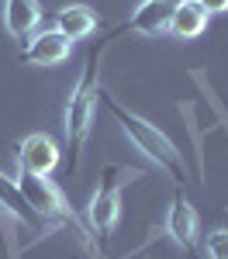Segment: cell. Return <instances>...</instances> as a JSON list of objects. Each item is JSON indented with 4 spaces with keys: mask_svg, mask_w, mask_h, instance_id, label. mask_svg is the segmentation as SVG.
Returning a JSON list of instances; mask_svg holds the SVG:
<instances>
[{
    "mask_svg": "<svg viewBox=\"0 0 228 259\" xmlns=\"http://www.w3.org/2000/svg\"><path fill=\"white\" fill-rule=\"evenodd\" d=\"M101 28V18L90 4H66L56 11V31L69 41H83L90 38L94 31Z\"/></svg>",
    "mask_w": 228,
    "mask_h": 259,
    "instance_id": "cell-9",
    "label": "cell"
},
{
    "mask_svg": "<svg viewBox=\"0 0 228 259\" xmlns=\"http://www.w3.org/2000/svg\"><path fill=\"white\" fill-rule=\"evenodd\" d=\"M207 21H211V14H207L197 0H184V4L173 11L166 31H169L173 38H180V41H190V38H197V35H204Z\"/></svg>",
    "mask_w": 228,
    "mask_h": 259,
    "instance_id": "cell-11",
    "label": "cell"
},
{
    "mask_svg": "<svg viewBox=\"0 0 228 259\" xmlns=\"http://www.w3.org/2000/svg\"><path fill=\"white\" fill-rule=\"evenodd\" d=\"M18 159H21V173L31 177H52L62 162V149L59 142L45 132H31L28 139L18 145Z\"/></svg>",
    "mask_w": 228,
    "mask_h": 259,
    "instance_id": "cell-5",
    "label": "cell"
},
{
    "mask_svg": "<svg viewBox=\"0 0 228 259\" xmlns=\"http://www.w3.org/2000/svg\"><path fill=\"white\" fill-rule=\"evenodd\" d=\"M73 56V41L62 38L56 28L49 31H35L31 38L21 45V62L28 66H38V69H49V66H59Z\"/></svg>",
    "mask_w": 228,
    "mask_h": 259,
    "instance_id": "cell-7",
    "label": "cell"
},
{
    "mask_svg": "<svg viewBox=\"0 0 228 259\" xmlns=\"http://www.w3.org/2000/svg\"><path fill=\"white\" fill-rule=\"evenodd\" d=\"M121 31H111L104 35L101 41L90 45L86 59H83V73L80 80L73 83L69 90V100H66V118H62V139H66V173L76 177L80 173V159H83V145L94 132V111L101 104V62H104V52L107 45L118 38Z\"/></svg>",
    "mask_w": 228,
    "mask_h": 259,
    "instance_id": "cell-1",
    "label": "cell"
},
{
    "mask_svg": "<svg viewBox=\"0 0 228 259\" xmlns=\"http://www.w3.org/2000/svg\"><path fill=\"white\" fill-rule=\"evenodd\" d=\"M18 190H21V197H24V204L38 214L41 225L66 228V232L80 242L90 256H101V245L94 242V235L86 232V225L80 221V214L73 211V204L62 197V190L49 177H31V173H21V177H18Z\"/></svg>",
    "mask_w": 228,
    "mask_h": 259,
    "instance_id": "cell-3",
    "label": "cell"
},
{
    "mask_svg": "<svg viewBox=\"0 0 228 259\" xmlns=\"http://www.w3.org/2000/svg\"><path fill=\"white\" fill-rule=\"evenodd\" d=\"M4 24L14 38H31L41 24L38 0H4Z\"/></svg>",
    "mask_w": 228,
    "mask_h": 259,
    "instance_id": "cell-10",
    "label": "cell"
},
{
    "mask_svg": "<svg viewBox=\"0 0 228 259\" xmlns=\"http://www.w3.org/2000/svg\"><path fill=\"white\" fill-rule=\"evenodd\" d=\"M101 104L111 111V118L118 121V128L128 135V142H131V145L142 152L145 159L156 162V166H159V169H163V173L173 180L176 187H184L187 177H190V173H187V162H184V152H180L173 142L166 139L156 124H149V121L139 118L135 111H128L124 104H118V100L111 97L107 90H101Z\"/></svg>",
    "mask_w": 228,
    "mask_h": 259,
    "instance_id": "cell-2",
    "label": "cell"
},
{
    "mask_svg": "<svg viewBox=\"0 0 228 259\" xmlns=\"http://www.w3.org/2000/svg\"><path fill=\"white\" fill-rule=\"evenodd\" d=\"M207 14H228V0H197Z\"/></svg>",
    "mask_w": 228,
    "mask_h": 259,
    "instance_id": "cell-14",
    "label": "cell"
},
{
    "mask_svg": "<svg viewBox=\"0 0 228 259\" xmlns=\"http://www.w3.org/2000/svg\"><path fill=\"white\" fill-rule=\"evenodd\" d=\"M0 211L14 214V218H18L21 225H28V228H41L38 214H35V211L24 204V197H21L18 180H11L7 173H0Z\"/></svg>",
    "mask_w": 228,
    "mask_h": 259,
    "instance_id": "cell-12",
    "label": "cell"
},
{
    "mask_svg": "<svg viewBox=\"0 0 228 259\" xmlns=\"http://www.w3.org/2000/svg\"><path fill=\"white\" fill-rule=\"evenodd\" d=\"M166 235L173 245H180L187 256L194 259V249H197V232H201V218H197V207L184 197V190L173 194V204L166 211Z\"/></svg>",
    "mask_w": 228,
    "mask_h": 259,
    "instance_id": "cell-6",
    "label": "cell"
},
{
    "mask_svg": "<svg viewBox=\"0 0 228 259\" xmlns=\"http://www.w3.org/2000/svg\"><path fill=\"white\" fill-rule=\"evenodd\" d=\"M139 177H142V169H135V166H114V162L104 166L101 187L94 190V197L86 204L90 235H97L101 242H107L114 235V228L121 221V187L131 183V180H139Z\"/></svg>",
    "mask_w": 228,
    "mask_h": 259,
    "instance_id": "cell-4",
    "label": "cell"
},
{
    "mask_svg": "<svg viewBox=\"0 0 228 259\" xmlns=\"http://www.w3.org/2000/svg\"><path fill=\"white\" fill-rule=\"evenodd\" d=\"M204 259H228V228H214V232H207Z\"/></svg>",
    "mask_w": 228,
    "mask_h": 259,
    "instance_id": "cell-13",
    "label": "cell"
},
{
    "mask_svg": "<svg viewBox=\"0 0 228 259\" xmlns=\"http://www.w3.org/2000/svg\"><path fill=\"white\" fill-rule=\"evenodd\" d=\"M180 4L184 0H142L135 7V14L124 21L118 31H135V35H145V38H159Z\"/></svg>",
    "mask_w": 228,
    "mask_h": 259,
    "instance_id": "cell-8",
    "label": "cell"
}]
</instances>
